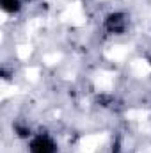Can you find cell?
<instances>
[{"label": "cell", "instance_id": "6da1fadb", "mask_svg": "<svg viewBox=\"0 0 151 153\" xmlns=\"http://www.w3.org/2000/svg\"><path fill=\"white\" fill-rule=\"evenodd\" d=\"M29 153H57V143L48 134H36L30 137Z\"/></svg>", "mask_w": 151, "mask_h": 153}, {"label": "cell", "instance_id": "7a4b0ae2", "mask_svg": "<svg viewBox=\"0 0 151 153\" xmlns=\"http://www.w3.org/2000/svg\"><path fill=\"white\" fill-rule=\"evenodd\" d=\"M103 25H105V30L109 34H115V36L124 34L128 29V16L124 13H119V11L110 13V14H107Z\"/></svg>", "mask_w": 151, "mask_h": 153}, {"label": "cell", "instance_id": "3957f363", "mask_svg": "<svg viewBox=\"0 0 151 153\" xmlns=\"http://www.w3.org/2000/svg\"><path fill=\"white\" fill-rule=\"evenodd\" d=\"M0 5L7 14H14L21 9V0H0Z\"/></svg>", "mask_w": 151, "mask_h": 153}, {"label": "cell", "instance_id": "277c9868", "mask_svg": "<svg viewBox=\"0 0 151 153\" xmlns=\"http://www.w3.org/2000/svg\"><path fill=\"white\" fill-rule=\"evenodd\" d=\"M14 132H16V135H18V137H23V139L32 137L30 128H29V126H23V125H20V123H16V125H14Z\"/></svg>", "mask_w": 151, "mask_h": 153}]
</instances>
